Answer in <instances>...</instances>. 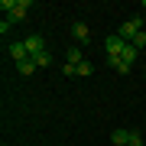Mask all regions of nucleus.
I'll return each instance as SVG.
<instances>
[{"mask_svg": "<svg viewBox=\"0 0 146 146\" xmlns=\"http://www.w3.org/2000/svg\"><path fill=\"white\" fill-rule=\"evenodd\" d=\"M0 10H7V16L16 23V20H23L29 10V0H0Z\"/></svg>", "mask_w": 146, "mask_h": 146, "instance_id": "1", "label": "nucleus"}, {"mask_svg": "<svg viewBox=\"0 0 146 146\" xmlns=\"http://www.w3.org/2000/svg\"><path fill=\"white\" fill-rule=\"evenodd\" d=\"M140 33H143V20H140V16H133V20H123V23H120L117 36H120V39H127V42H133Z\"/></svg>", "mask_w": 146, "mask_h": 146, "instance_id": "2", "label": "nucleus"}, {"mask_svg": "<svg viewBox=\"0 0 146 146\" xmlns=\"http://www.w3.org/2000/svg\"><path fill=\"white\" fill-rule=\"evenodd\" d=\"M104 49H107V58H120V55H123V49H127V39H120V36H107Z\"/></svg>", "mask_w": 146, "mask_h": 146, "instance_id": "3", "label": "nucleus"}, {"mask_svg": "<svg viewBox=\"0 0 146 146\" xmlns=\"http://www.w3.org/2000/svg\"><path fill=\"white\" fill-rule=\"evenodd\" d=\"M23 42H26V52H29V55L46 52V36H36V33H33V36H26Z\"/></svg>", "mask_w": 146, "mask_h": 146, "instance_id": "4", "label": "nucleus"}, {"mask_svg": "<svg viewBox=\"0 0 146 146\" xmlns=\"http://www.w3.org/2000/svg\"><path fill=\"white\" fill-rule=\"evenodd\" d=\"M7 52H10V58H13V62H26V58H29V52H26V42H10V46H7Z\"/></svg>", "mask_w": 146, "mask_h": 146, "instance_id": "5", "label": "nucleus"}, {"mask_svg": "<svg viewBox=\"0 0 146 146\" xmlns=\"http://www.w3.org/2000/svg\"><path fill=\"white\" fill-rule=\"evenodd\" d=\"M72 36L78 39V42H84V46H88V42H91V29L78 20V23H72Z\"/></svg>", "mask_w": 146, "mask_h": 146, "instance_id": "6", "label": "nucleus"}, {"mask_svg": "<svg viewBox=\"0 0 146 146\" xmlns=\"http://www.w3.org/2000/svg\"><path fill=\"white\" fill-rule=\"evenodd\" d=\"M36 68H39V65H36V62H33V55L26 58V62H16V72H20V75H23V78H29V75H33V72H36Z\"/></svg>", "mask_w": 146, "mask_h": 146, "instance_id": "7", "label": "nucleus"}, {"mask_svg": "<svg viewBox=\"0 0 146 146\" xmlns=\"http://www.w3.org/2000/svg\"><path fill=\"white\" fill-rule=\"evenodd\" d=\"M110 143H114V146H127V143H130V130H114V133H110Z\"/></svg>", "mask_w": 146, "mask_h": 146, "instance_id": "8", "label": "nucleus"}, {"mask_svg": "<svg viewBox=\"0 0 146 146\" xmlns=\"http://www.w3.org/2000/svg\"><path fill=\"white\" fill-rule=\"evenodd\" d=\"M107 65L114 68V72H120V75H127V72H130V68H133V65H127L123 58H107Z\"/></svg>", "mask_w": 146, "mask_h": 146, "instance_id": "9", "label": "nucleus"}, {"mask_svg": "<svg viewBox=\"0 0 146 146\" xmlns=\"http://www.w3.org/2000/svg\"><path fill=\"white\" fill-rule=\"evenodd\" d=\"M136 52H140V49H136V46H130V42H127V49H123V55H120V58H123L127 65H133V62H136Z\"/></svg>", "mask_w": 146, "mask_h": 146, "instance_id": "10", "label": "nucleus"}, {"mask_svg": "<svg viewBox=\"0 0 146 146\" xmlns=\"http://www.w3.org/2000/svg\"><path fill=\"white\" fill-rule=\"evenodd\" d=\"M33 62H36L39 68H49V65H52V55H49V49H46V52H39V55H33Z\"/></svg>", "mask_w": 146, "mask_h": 146, "instance_id": "11", "label": "nucleus"}, {"mask_svg": "<svg viewBox=\"0 0 146 146\" xmlns=\"http://www.w3.org/2000/svg\"><path fill=\"white\" fill-rule=\"evenodd\" d=\"M65 58H68V65H81V49H68V52H65Z\"/></svg>", "mask_w": 146, "mask_h": 146, "instance_id": "12", "label": "nucleus"}, {"mask_svg": "<svg viewBox=\"0 0 146 146\" xmlns=\"http://www.w3.org/2000/svg\"><path fill=\"white\" fill-rule=\"evenodd\" d=\"M127 146H146V143H143V136L136 130H130V143H127Z\"/></svg>", "mask_w": 146, "mask_h": 146, "instance_id": "13", "label": "nucleus"}, {"mask_svg": "<svg viewBox=\"0 0 146 146\" xmlns=\"http://www.w3.org/2000/svg\"><path fill=\"white\" fill-rule=\"evenodd\" d=\"M91 72H94V68H91V62H81V65H78V75H81V78H88Z\"/></svg>", "mask_w": 146, "mask_h": 146, "instance_id": "14", "label": "nucleus"}, {"mask_svg": "<svg viewBox=\"0 0 146 146\" xmlns=\"http://www.w3.org/2000/svg\"><path fill=\"white\" fill-rule=\"evenodd\" d=\"M10 26H13V20H10V16H3V20H0V33L7 36V33H10Z\"/></svg>", "mask_w": 146, "mask_h": 146, "instance_id": "15", "label": "nucleus"}, {"mask_svg": "<svg viewBox=\"0 0 146 146\" xmlns=\"http://www.w3.org/2000/svg\"><path fill=\"white\" fill-rule=\"evenodd\" d=\"M130 46H136V49H143V46H146V36H143V33H140V36H136V39L130 42Z\"/></svg>", "mask_w": 146, "mask_h": 146, "instance_id": "16", "label": "nucleus"}, {"mask_svg": "<svg viewBox=\"0 0 146 146\" xmlns=\"http://www.w3.org/2000/svg\"><path fill=\"white\" fill-rule=\"evenodd\" d=\"M143 78H146V72H143Z\"/></svg>", "mask_w": 146, "mask_h": 146, "instance_id": "17", "label": "nucleus"}, {"mask_svg": "<svg viewBox=\"0 0 146 146\" xmlns=\"http://www.w3.org/2000/svg\"><path fill=\"white\" fill-rule=\"evenodd\" d=\"M143 7H146V0H143Z\"/></svg>", "mask_w": 146, "mask_h": 146, "instance_id": "18", "label": "nucleus"}]
</instances>
